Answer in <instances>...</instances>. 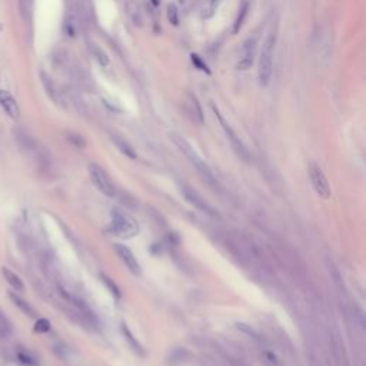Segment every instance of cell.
<instances>
[{
  "instance_id": "obj_1",
  "label": "cell",
  "mask_w": 366,
  "mask_h": 366,
  "mask_svg": "<svg viewBox=\"0 0 366 366\" xmlns=\"http://www.w3.org/2000/svg\"><path fill=\"white\" fill-rule=\"evenodd\" d=\"M170 139L175 143V146L178 148L179 151L185 155V158L193 165V168L199 172V175L205 179L209 185H216V179L213 176V173H212V170L206 165V162L202 159L199 156V153L193 149V146L183 136H180L178 133H172L170 135Z\"/></svg>"
},
{
  "instance_id": "obj_2",
  "label": "cell",
  "mask_w": 366,
  "mask_h": 366,
  "mask_svg": "<svg viewBox=\"0 0 366 366\" xmlns=\"http://www.w3.org/2000/svg\"><path fill=\"white\" fill-rule=\"evenodd\" d=\"M276 45V35L271 32L265 42H263L262 50H261V57H259V69H258V76H259V83L262 86H268L273 75V50Z\"/></svg>"
},
{
  "instance_id": "obj_3",
  "label": "cell",
  "mask_w": 366,
  "mask_h": 366,
  "mask_svg": "<svg viewBox=\"0 0 366 366\" xmlns=\"http://www.w3.org/2000/svg\"><path fill=\"white\" fill-rule=\"evenodd\" d=\"M112 229L119 237L132 239L139 233L141 226L138 220L131 216L128 212H123L120 209L112 210Z\"/></svg>"
},
{
  "instance_id": "obj_4",
  "label": "cell",
  "mask_w": 366,
  "mask_h": 366,
  "mask_svg": "<svg viewBox=\"0 0 366 366\" xmlns=\"http://www.w3.org/2000/svg\"><path fill=\"white\" fill-rule=\"evenodd\" d=\"M179 188H180L182 196L188 200L189 205H192V206L195 207V209H197L199 212H202V213H205V215L210 216V217H213V219H220L219 212H217L210 203H207L206 200H205V197L202 196L199 192H196L195 189L190 188V186L186 185V183H180Z\"/></svg>"
},
{
  "instance_id": "obj_5",
  "label": "cell",
  "mask_w": 366,
  "mask_h": 366,
  "mask_svg": "<svg viewBox=\"0 0 366 366\" xmlns=\"http://www.w3.org/2000/svg\"><path fill=\"white\" fill-rule=\"evenodd\" d=\"M212 109H213V113H215L216 119L219 120L220 123V126H222V129L225 132L226 138H227V141L229 143L232 145V149L236 152V155L239 156V158H242L243 160H249L251 159V155H249V151H248V148L245 146V143L240 141V138L236 135V132L233 131V128L229 125V123L226 122L225 117L222 116V113L219 112L217 109H216V106H212Z\"/></svg>"
},
{
  "instance_id": "obj_6",
  "label": "cell",
  "mask_w": 366,
  "mask_h": 366,
  "mask_svg": "<svg viewBox=\"0 0 366 366\" xmlns=\"http://www.w3.org/2000/svg\"><path fill=\"white\" fill-rule=\"evenodd\" d=\"M89 176H90V180H92V183H93L96 189L100 192V193H103L104 196L107 197H113L116 195V189L113 186L112 180L109 179L107 176V173L104 172L99 165H96V163H90L89 165Z\"/></svg>"
},
{
  "instance_id": "obj_7",
  "label": "cell",
  "mask_w": 366,
  "mask_h": 366,
  "mask_svg": "<svg viewBox=\"0 0 366 366\" xmlns=\"http://www.w3.org/2000/svg\"><path fill=\"white\" fill-rule=\"evenodd\" d=\"M309 178L312 182V186L315 189V192L318 193V196L322 199H329L330 197V186L323 170L320 169L316 163H310L309 165Z\"/></svg>"
},
{
  "instance_id": "obj_8",
  "label": "cell",
  "mask_w": 366,
  "mask_h": 366,
  "mask_svg": "<svg viewBox=\"0 0 366 366\" xmlns=\"http://www.w3.org/2000/svg\"><path fill=\"white\" fill-rule=\"evenodd\" d=\"M114 252L117 254V256L120 258V261L123 262V265L128 268V271H129L132 275H135V276H139V275H141L142 273L141 263L138 262L136 256L133 255V252H132L128 246L116 243L114 245Z\"/></svg>"
},
{
  "instance_id": "obj_9",
  "label": "cell",
  "mask_w": 366,
  "mask_h": 366,
  "mask_svg": "<svg viewBox=\"0 0 366 366\" xmlns=\"http://www.w3.org/2000/svg\"><path fill=\"white\" fill-rule=\"evenodd\" d=\"M255 47H256V40L249 38L243 43L242 47V55L237 62V69L239 70H248L251 66L254 65V56H255Z\"/></svg>"
},
{
  "instance_id": "obj_10",
  "label": "cell",
  "mask_w": 366,
  "mask_h": 366,
  "mask_svg": "<svg viewBox=\"0 0 366 366\" xmlns=\"http://www.w3.org/2000/svg\"><path fill=\"white\" fill-rule=\"evenodd\" d=\"M0 106L3 107V110L6 112V114L12 117V119H19L20 116V109L19 104L16 102V99L6 90H0Z\"/></svg>"
},
{
  "instance_id": "obj_11",
  "label": "cell",
  "mask_w": 366,
  "mask_h": 366,
  "mask_svg": "<svg viewBox=\"0 0 366 366\" xmlns=\"http://www.w3.org/2000/svg\"><path fill=\"white\" fill-rule=\"evenodd\" d=\"M40 79H42V83L45 86V90H46V93L49 94V97H50L56 104L65 106V100H63V97H62V93L59 92L57 86L55 85V82H53L45 72L40 73Z\"/></svg>"
},
{
  "instance_id": "obj_12",
  "label": "cell",
  "mask_w": 366,
  "mask_h": 366,
  "mask_svg": "<svg viewBox=\"0 0 366 366\" xmlns=\"http://www.w3.org/2000/svg\"><path fill=\"white\" fill-rule=\"evenodd\" d=\"M15 139H16L18 145H19L20 148H22L25 152L32 153V152H36V149H38L36 141L29 135L28 132L23 131V129H16V131H15Z\"/></svg>"
},
{
  "instance_id": "obj_13",
  "label": "cell",
  "mask_w": 366,
  "mask_h": 366,
  "mask_svg": "<svg viewBox=\"0 0 366 366\" xmlns=\"http://www.w3.org/2000/svg\"><path fill=\"white\" fill-rule=\"evenodd\" d=\"M9 298L12 299V302H13V305H15L18 309L22 310L26 316H29V318H35V316H36V310L32 308V305H30L29 302L25 301L23 298H20L18 293L10 292Z\"/></svg>"
},
{
  "instance_id": "obj_14",
  "label": "cell",
  "mask_w": 366,
  "mask_h": 366,
  "mask_svg": "<svg viewBox=\"0 0 366 366\" xmlns=\"http://www.w3.org/2000/svg\"><path fill=\"white\" fill-rule=\"evenodd\" d=\"M2 275H3V278L6 279V282L9 283L15 291L18 292L25 291V283H23V281L20 279V276L18 273L10 271L9 268H2Z\"/></svg>"
},
{
  "instance_id": "obj_15",
  "label": "cell",
  "mask_w": 366,
  "mask_h": 366,
  "mask_svg": "<svg viewBox=\"0 0 366 366\" xmlns=\"http://www.w3.org/2000/svg\"><path fill=\"white\" fill-rule=\"evenodd\" d=\"M110 139H112L113 145H114L119 151L122 152L125 156H128V158H131V159H136V158H138L136 152H135V149L132 148L129 142H126L125 139H122L120 136H117V135H112Z\"/></svg>"
},
{
  "instance_id": "obj_16",
  "label": "cell",
  "mask_w": 366,
  "mask_h": 366,
  "mask_svg": "<svg viewBox=\"0 0 366 366\" xmlns=\"http://www.w3.org/2000/svg\"><path fill=\"white\" fill-rule=\"evenodd\" d=\"M188 99H189V112L192 114V117L196 120L197 123H202L205 122V119H203V110H202V106L199 103V100H197V97L195 94L192 93H188Z\"/></svg>"
},
{
  "instance_id": "obj_17",
  "label": "cell",
  "mask_w": 366,
  "mask_h": 366,
  "mask_svg": "<svg viewBox=\"0 0 366 366\" xmlns=\"http://www.w3.org/2000/svg\"><path fill=\"white\" fill-rule=\"evenodd\" d=\"M122 332H123V336H125V339H126V342H129V345H131L132 349L135 350V353H138V355L143 356V355H145V350H143V347H142L141 343L138 342V339L133 336V333L131 332V329L128 328V325H125V323H123Z\"/></svg>"
},
{
  "instance_id": "obj_18",
  "label": "cell",
  "mask_w": 366,
  "mask_h": 366,
  "mask_svg": "<svg viewBox=\"0 0 366 366\" xmlns=\"http://www.w3.org/2000/svg\"><path fill=\"white\" fill-rule=\"evenodd\" d=\"M248 12H249V3L245 0L243 3L240 5V8H239V12H237V16H236L235 19V23H233V33H237L240 28L243 26V22L246 19V16H248Z\"/></svg>"
},
{
  "instance_id": "obj_19",
  "label": "cell",
  "mask_w": 366,
  "mask_h": 366,
  "mask_svg": "<svg viewBox=\"0 0 366 366\" xmlns=\"http://www.w3.org/2000/svg\"><path fill=\"white\" fill-rule=\"evenodd\" d=\"M13 335V326L10 320L0 312V339H9Z\"/></svg>"
},
{
  "instance_id": "obj_20",
  "label": "cell",
  "mask_w": 366,
  "mask_h": 366,
  "mask_svg": "<svg viewBox=\"0 0 366 366\" xmlns=\"http://www.w3.org/2000/svg\"><path fill=\"white\" fill-rule=\"evenodd\" d=\"M328 268H329V273H330V276H332V281L335 282V285H336V286H339L340 289H343V291H345V285H343L342 276H340V272L338 271L336 265H335L333 262H330V261H328Z\"/></svg>"
},
{
  "instance_id": "obj_21",
  "label": "cell",
  "mask_w": 366,
  "mask_h": 366,
  "mask_svg": "<svg viewBox=\"0 0 366 366\" xmlns=\"http://www.w3.org/2000/svg\"><path fill=\"white\" fill-rule=\"evenodd\" d=\"M67 141L70 142L73 146H76V148H85L86 146L85 139L80 135H76V133H69L67 135Z\"/></svg>"
},
{
  "instance_id": "obj_22",
  "label": "cell",
  "mask_w": 366,
  "mask_h": 366,
  "mask_svg": "<svg viewBox=\"0 0 366 366\" xmlns=\"http://www.w3.org/2000/svg\"><path fill=\"white\" fill-rule=\"evenodd\" d=\"M100 278H102V282H103L104 285H106V286L109 288L110 293H112V295H114L116 298H119V296H120V292H119V288H117V286L114 285V282H113L112 279H109V278H107L106 275H102Z\"/></svg>"
},
{
  "instance_id": "obj_23",
  "label": "cell",
  "mask_w": 366,
  "mask_h": 366,
  "mask_svg": "<svg viewBox=\"0 0 366 366\" xmlns=\"http://www.w3.org/2000/svg\"><path fill=\"white\" fill-rule=\"evenodd\" d=\"M18 359H19L20 362L23 363V365L26 366H36L38 365V362H36V359L33 356H30L29 353L26 352H18Z\"/></svg>"
},
{
  "instance_id": "obj_24",
  "label": "cell",
  "mask_w": 366,
  "mask_h": 366,
  "mask_svg": "<svg viewBox=\"0 0 366 366\" xmlns=\"http://www.w3.org/2000/svg\"><path fill=\"white\" fill-rule=\"evenodd\" d=\"M168 19H169V22L173 26H178L179 25V12L175 5H170L168 8Z\"/></svg>"
},
{
  "instance_id": "obj_25",
  "label": "cell",
  "mask_w": 366,
  "mask_h": 366,
  "mask_svg": "<svg viewBox=\"0 0 366 366\" xmlns=\"http://www.w3.org/2000/svg\"><path fill=\"white\" fill-rule=\"evenodd\" d=\"M19 8L22 15L25 18H28L32 12V8H33V0H19Z\"/></svg>"
},
{
  "instance_id": "obj_26",
  "label": "cell",
  "mask_w": 366,
  "mask_h": 366,
  "mask_svg": "<svg viewBox=\"0 0 366 366\" xmlns=\"http://www.w3.org/2000/svg\"><path fill=\"white\" fill-rule=\"evenodd\" d=\"M49 329H50V322L45 318H42V319H39L36 322V325H35V330L38 332V333H45V332H49Z\"/></svg>"
},
{
  "instance_id": "obj_27",
  "label": "cell",
  "mask_w": 366,
  "mask_h": 366,
  "mask_svg": "<svg viewBox=\"0 0 366 366\" xmlns=\"http://www.w3.org/2000/svg\"><path fill=\"white\" fill-rule=\"evenodd\" d=\"M190 57H192V62H193V65L196 66L197 69H200L202 72H205V73H207V75L210 73V70H209V67H207L206 63H205V62H203V60H202L200 57L197 56V55H192Z\"/></svg>"
},
{
  "instance_id": "obj_28",
  "label": "cell",
  "mask_w": 366,
  "mask_h": 366,
  "mask_svg": "<svg viewBox=\"0 0 366 366\" xmlns=\"http://www.w3.org/2000/svg\"><path fill=\"white\" fill-rule=\"evenodd\" d=\"M94 56H96V59L99 60V63L100 65H107L109 63V60H107V56L104 55L103 52L100 50V49H97V47H94Z\"/></svg>"
},
{
  "instance_id": "obj_29",
  "label": "cell",
  "mask_w": 366,
  "mask_h": 366,
  "mask_svg": "<svg viewBox=\"0 0 366 366\" xmlns=\"http://www.w3.org/2000/svg\"><path fill=\"white\" fill-rule=\"evenodd\" d=\"M263 359H265V362H266L269 366L278 365V359H276V356L273 355L272 352H265V353H263Z\"/></svg>"
}]
</instances>
